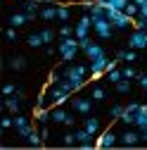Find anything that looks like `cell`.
<instances>
[{
	"label": "cell",
	"mask_w": 147,
	"mask_h": 150,
	"mask_svg": "<svg viewBox=\"0 0 147 150\" xmlns=\"http://www.w3.org/2000/svg\"><path fill=\"white\" fill-rule=\"evenodd\" d=\"M5 36H7V41H12V43H14V41H17V29H14V26H12V29H7V33H5Z\"/></svg>",
	"instance_id": "74e56055"
},
{
	"label": "cell",
	"mask_w": 147,
	"mask_h": 150,
	"mask_svg": "<svg viewBox=\"0 0 147 150\" xmlns=\"http://www.w3.org/2000/svg\"><path fill=\"white\" fill-rule=\"evenodd\" d=\"M140 136H142V141H147V126H145V129H140Z\"/></svg>",
	"instance_id": "f6af8a7d"
},
{
	"label": "cell",
	"mask_w": 147,
	"mask_h": 150,
	"mask_svg": "<svg viewBox=\"0 0 147 150\" xmlns=\"http://www.w3.org/2000/svg\"><path fill=\"white\" fill-rule=\"evenodd\" d=\"M83 129H88L93 136H97V134H100V119H97V117H85Z\"/></svg>",
	"instance_id": "d6986e66"
},
{
	"label": "cell",
	"mask_w": 147,
	"mask_h": 150,
	"mask_svg": "<svg viewBox=\"0 0 147 150\" xmlns=\"http://www.w3.org/2000/svg\"><path fill=\"white\" fill-rule=\"evenodd\" d=\"M138 17H142V19H147V5H142V7H140V12H138Z\"/></svg>",
	"instance_id": "b9f144b4"
},
{
	"label": "cell",
	"mask_w": 147,
	"mask_h": 150,
	"mask_svg": "<svg viewBox=\"0 0 147 150\" xmlns=\"http://www.w3.org/2000/svg\"><path fill=\"white\" fill-rule=\"evenodd\" d=\"M116 141H119L116 131H114V129H107L104 134H100V136L95 138V145H97V148H112V145H116Z\"/></svg>",
	"instance_id": "9c48e42d"
},
{
	"label": "cell",
	"mask_w": 147,
	"mask_h": 150,
	"mask_svg": "<svg viewBox=\"0 0 147 150\" xmlns=\"http://www.w3.org/2000/svg\"><path fill=\"white\" fill-rule=\"evenodd\" d=\"M74 122H76V119H74V115H69V117H66V122H64V124H66V126H74Z\"/></svg>",
	"instance_id": "7bdbcfd3"
},
{
	"label": "cell",
	"mask_w": 147,
	"mask_h": 150,
	"mask_svg": "<svg viewBox=\"0 0 147 150\" xmlns=\"http://www.w3.org/2000/svg\"><path fill=\"white\" fill-rule=\"evenodd\" d=\"M71 107H74V112H78V115H90V110H93V98H74Z\"/></svg>",
	"instance_id": "30bf717a"
},
{
	"label": "cell",
	"mask_w": 147,
	"mask_h": 150,
	"mask_svg": "<svg viewBox=\"0 0 147 150\" xmlns=\"http://www.w3.org/2000/svg\"><path fill=\"white\" fill-rule=\"evenodd\" d=\"M64 143H66V145L76 143V131H74V134H66V136H64Z\"/></svg>",
	"instance_id": "ab89813d"
},
{
	"label": "cell",
	"mask_w": 147,
	"mask_h": 150,
	"mask_svg": "<svg viewBox=\"0 0 147 150\" xmlns=\"http://www.w3.org/2000/svg\"><path fill=\"white\" fill-rule=\"evenodd\" d=\"M93 31L100 36V38H112L114 36V26H112V22L107 19V17H100V19H93Z\"/></svg>",
	"instance_id": "5b68a950"
},
{
	"label": "cell",
	"mask_w": 147,
	"mask_h": 150,
	"mask_svg": "<svg viewBox=\"0 0 147 150\" xmlns=\"http://www.w3.org/2000/svg\"><path fill=\"white\" fill-rule=\"evenodd\" d=\"M88 71H90V67H85V64H69V67L62 71V76L71 83V88H74V91H81V88L85 86Z\"/></svg>",
	"instance_id": "6da1fadb"
},
{
	"label": "cell",
	"mask_w": 147,
	"mask_h": 150,
	"mask_svg": "<svg viewBox=\"0 0 147 150\" xmlns=\"http://www.w3.org/2000/svg\"><path fill=\"white\" fill-rule=\"evenodd\" d=\"M26 141H29L31 145H43V143H45V138H43V136H41V134H38V131H36V129L31 131V136H29Z\"/></svg>",
	"instance_id": "4316f807"
},
{
	"label": "cell",
	"mask_w": 147,
	"mask_h": 150,
	"mask_svg": "<svg viewBox=\"0 0 147 150\" xmlns=\"http://www.w3.org/2000/svg\"><path fill=\"white\" fill-rule=\"evenodd\" d=\"M133 3H135L138 7H142V5H147V0H133Z\"/></svg>",
	"instance_id": "bcb514c9"
},
{
	"label": "cell",
	"mask_w": 147,
	"mask_h": 150,
	"mask_svg": "<svg viewBox=\"0 0 147 150\" xmlns=\"http://www.w3.org/2000/svg\"><path fill=\"white\" fill-rule=\"evenodd\" d=\"M104 96H107V93H104V88H100V86H95L93 91H90V98H93V100H104Z\"/></svg>",
	"instance_id": "f546056e"
},
{
	"label": "cell",
	"mask_w": 147,
	"mask_h": 150,
	"mask_svg": "<svg viewBox=\"0 0 147 150\" xmlns=\"http://www.w3.org/2000/svg\"><path fill=\"white\" fill-rule=\"evenodd\" d=\"M128 48H135V50L147 48V29H135L128 38Z\"/></svg>",
	"instance_id": "52a82bcc"
},
{
	"label": "cell",
	"mask_w": 147,
	"mask_h": 150,
	"mask_svg": "<svg viewBox=\"0 0 147 150\" xmlns=\"http://www.w3.org/2000/svg\"><path fill=\"white\" fill-rule=\"evenodd\" d=\"M107 79H109V81H112V83H119V81L123 79V71L114 67V69H109V71H107Z\"/></svg>",
	"instance_id": "484cf974"
},
{
	"label": "cell",
	"mask_w": 147,
	"mask_h": 150,
	"mask_svg": "<svg viewBox=\"0 0 147 150\" xmlns=\"http://www.w3.org/2000/svg\"><path fill=\"white\" fill-rule=\"evenodd\" d=\"M123 12H126L128 17H133V19H135V17H138V12H140V7H138V5L133 3V0H131V3H128V5L123 7Z\"/></svg>",
	"instance_id": "83f0119b"
},
{
	"label": "cell",
	"mask_w": 147,
	"mask_h": 150,
	"mask_svg": "<svg viewBox=\"0 0 147 150\" xmlns=\"http://www.w3.org/2000/svg\"><path fill=\"white\" fill-rule=\"evenodd\" d=\"M78 50H81V43H78L76 36H69V38H62L60 41V55H62L64 62H71L78 55Z\"/></svg>",
	"instance_id": "3957f363"
},
{
	"label": "cell",
	"mask_w": 147,
	"mask_h": 150,
	"mask_svg": "<svg viewBox=\"0 0 147 150\" xmlns=\"http://www.w3.org/2000/svg\"><path fill=\"white\" fill-rule=\"evenodd\" d=\"M41 136H43V138H45V141H48V136H50V131H48V129H45V126H43V129H41Z\"/></svg>",
	"instance_id": "ee69618b"
},
{
	"label": "cell",
	"mask_w": 147,
	"mask_h": 150,
	"mask_svg": "<svg viewBox=\"0 0 147 150\" xmlns=\"http://www.w3.org/2000/svg\"><path fill=\"white\" fill-rule=\"evenodd\" d=\"M71 3H81V0H71Z\"/></svg>",
	"instance_id": "7dc6e473"
},
{
	"label": "cell",
	"mask_w": 147,
	"mask_h": 150,
	"mask_svg": "<svg viewBox=\"0 0 147 150\" xmlns=\"http://www.w3.org/2000/svg\"><path fill=\"white\" fill-rule=\"evenodd\" d=\"M121 71H123V79H140V74H138L133 67H123Z\"/></svg>",
	"instance_id": "d6a6232c"
},
{
	"label": "cell",
	"mask_w": 147,
	"mask_h": 150,
	"mask_svg": "<svg viewBox=\"0 0 147 150\" xmlns=\"http://www.w3.org/2000/svg\"><path fill=\"white\" fill-rule=\"evenodd\" d=\"M123 110H126V107H121V105H114L112 110H109V117H112V119H121Z\"/></svg>",
	"instance_id": "836d02e7"
},
{
	"label": "cell",
	"mask_w": 147,
	"mask_h": 150,
	"mask_svg": "<svg viewBox=\"0 0 147 150\" xmlns=\"http://www.w3.org/2000/svg\"><path fill=\"white\" fill-rule=\"evenodd\" d=\"M38 3H43V0H38Z\"/></svg>",
	"instance_id": "c3c4849f"
},
{
	"label": "cell",
	"mask_w": 147,
	"mask_h": 150,
	"mask_svg": "<svg viewBox=\"0 0 147 150\" xmlns=\"http://www.w3.org/2000/svg\"><path fill=\"white\" fill-rule=\"evenodd\" d=\"M83 52L88 55V60H97V57H102V55H107V52H104V48H102L100 43H90Z\"/></svg>",
	"instance_id": "5bb4252c"
},
{
	"label": "cell",
	"mask_w": 147,
	"mask_h": 150,
	"mask_svg": "<svg viewBox=\"0 0 147 150\" xmlns=\"http://www.w3.org/2000/svg\"><path fill=\"white\" fill-rule=\"evenodd\" d=\"M26 22H29V14H26V12H14V14L10 17V26H14V29L24 26Z\"/></svg>",
	"instance_id": "ac0fdd59"
},
{
	"label": "cell",
	"mask_w": 147,
	"mask_h": 150,
	"mask_svg": "<svg viewBox=\"0 0 147 150\" xmlns=\"http://www.w3.org/2000/svg\"><path fill=\"white\" fill-rule=\"evenodd\" d=\"M0 126H3V129H10V126H14V119H10V117H3Z\"/></svg>",
	"instance_id": "f35d334b"
},
{
	"label": "cell",
	"mask_w": 147,
	"mask_h": 150,
	"mask_svg": "<svg viewBox=\"0 0 147 150\" xmlns=\"http://www.w3.org/2000/svg\"><path fill=\"white\" fill-rule=\"evenodd\" d=\"M14 129H17V134L24 136V138H29V136H31V131H33V126L29 124V119L22 117V115H17V117H14Z\"/></svg>",
	"instance_id": "7c38bea8"
},
{
	"label": "cell",
	"mask_w": 147,
	"mask_h": 150,
	"mask_svg": "<svg viewBox=\"0 0 147 150\" xmlns=\"http://www.w3.org/2000/svg\"><path fill=\"white\" fill-rule=\"evenodd\" d=\"M14 93H17V86H14V83H5V86H3V96H5V98H7V96H14Z\"/></svg>",
	"instance_id": "d590c367"
},
{
	"label": "cell",
	"mask_w": 147,
	"mask_h": 150,
	"mask_svg": "<svg viewBox=\"0 0 147 150\" xmlns=\"http://www.w3.org/2000/svg\"><path fill=\"white\" fill-rule=\"evenodd\" d=\"M41 19H45V22L57 19V5H45V7H41Z\"/></svg>",
	"instance_id": "ffe728a7"
},
{
	"label": "cell",
	"mask_w": 147,
	"mask_h": 150,
	"mask_svg": "<svg viewBox=\"0 0 147 150\" xmlns=\"http://www.w3.org/2000/svg\"><path fill=\"white\" fill-rule=\"evenodd\" d=\"M133 126H138V129H145V126H147V105H140V110L135 112Z\"/></svg>",
	"instance_id": "2e32d148"
},
{
	"label": "cell",
	"mask_w": 147,
	"mask_h": 150,
	"mask_svg": "<svg viewBox=\"0 0 147 150\" xmlns=\"http://www.w3.org/2000/svg\"><path fill=\"white\" fill-rule=\"evenodd\" d=\"M74 29H76V31H74V36H76V38H85V36L90 33V29H93V17H90V14H83Z\"/></svg>",
	"instance_id": "ba28073f"
},
{
	"label": "cell",
	"mask_w": 147,
	"mask_h": 150,
	"mask_svg": "<svg viewBox=\"0 0 147 150\" xmlns=\"http://www.w3.org/2000/svg\"><path fill=\"white\" fill-rule=\"evenodd\" d=\"M104 7H107V19L109 22H112V26L114 29H128V26H131L133 24V17H128L123 10H116V7H109L107 3H104Z\"/></svg>",
	"instance_id": "7a4b0ae2"
},
{
	"label": "cell",
	"mask_w": 147,
	"mask_h": 150,
	"mask_svg": "<svg viewBox=\"0 0 147 150\" xmlns=\"http://www.w3.org/2000/svg\"><path fill=\"white\" fill-rule=\"evenodd\" d=\"M119 141H121V143H126V145H135V143H140V141H142V136H140V131H123Z\"/></svg>",
	"instance_id": "9a60e30c"
},
{
	"label": "cell",
	"mask_w": 147,
	"mask_h": 150,
	"mask_svg": "<svg viewBox=\"0 0 147 150\" xmlns=\"http://www.w3.org/2000/svg\"><path fill=\"white\" fill-rule=\"evenodd\" d=\"M10 67H12L14 71H19V69H24V67H26V60L22 57V55H14V57L10 60Z\"/></svg>",
	"instance_id": "d4e9b609"
},
{
	"label": "cell",
	"mask_w": 147,
	"mask_h": 150,
	"mask_svg": "<svg viewBox=\"0 0 147 150\" xmlns=\"http://www.w3.org/2000/svg\"><path fill=\"white\" fill-rule=\"evenodd\" d=\"M133 26H135V29H147V19H142V17H135V19H133Z\"/></svg>",
	"instance_id": "8d00e7d4"
},
{
	"label": "cell",
	"mask_w": 147,
	"mask_h": 150,
	"mask_svg": "<svg viewBox=\"0 0 147 150\" xmlns=\"http://www.w3.org/2000/svg\"><path fill=\"white\" fill-rule=\"evenodd\" d=\"M45 93H48V98H50V103H52V105H62V103H66V100H69V96H71V91H69V88H64L60 81L50 83V88H48Z\"/></svg>",
	"instance_id": "277c9868"
},
{
	"label": "cell",
	"mask_w": 147,
	"mask_h": 150,
	"mask_svg": "<svg viewBox=\"0 0 147 150\" xmlns=\"http://www.w3.org/2000/svg\"><path fill=\"white\" fill-rule=\"evenodd\" d=\"M116 60H123V62H135V60H138V52H135V48H131V50H121V52L116 55Z\"/></svg>",
	"instance_id": "44dd1931"
},
{
	"label": "cell",
	"mask_w": 147,
	"mask_h": 150,
	"mask_svg": "<svg viewBox=\"0 0 147 150\" xmlns=\"http://www.w3.org/2000/svg\"><path fill=\"white\" fill-rule=\"evenodd\" d=\"M104 3L109 5V7H116V10H123L128 3H131V0H104Z\"/></svg>",
	"instance_id": "4dcf8cb0"
},
{
	"label": "cell",
	"mask_w": 147,
	"mask_h": 150,
	"mask_svg": "<svg viewBox=\"0 0 147 150\" xmlns=\"http://www.w3.org/2000/svg\"><path fill=\"white\" fill-rule=\"evenodd\" d=\"M66 117H69V112H64L60 105H55V107L50 110V119H52V122H57V124H64Z\"/></svg>",
	"instance_id": "e0dca14e"
},
{
	"label": "cell",
	"mask_w": 147,
	"mask_h": 150,
	"mask_svg": "<svg viewBox=\"0 0 147 150\" xmlns=\"http://www.w3.org/2000/svg\"><path fill=\"white\" fill-rule=\"evenodd\" d=\"M76 143H81V145L90 148V145H95V136L90 134L88 129H78V131H76Z\"/></svg>",
	"instance_id": "4fadbf2b"
},
{
	"label": "cell",
	"mask_w": 147,
	"mask_h": 150,
	"mask_svg": "<svg viewBox=\"0 0 147 150\" xmlns=\"http://www.w3.org/2000/svg\"><path fill=\"white\" fill-rule=\"evenodd\" d=\"M41 36H43V41H45V45H48V43H52V38H55V31H52V29H43Z\"/></svg>",
	"instance_id": "e575fe53"
},
{
	"label": "cell",
	"mask_w": 147,
	"mask_h": 150,
	"mask_svg": "<svg viewBox=\"0 0 147 150\" xmlns=\"http://www.w3.org/2000/svg\"><path fill=\"white\" fill-rule=\"evenodd\" d=\"M74 26H69V24H62V29H60V38H69V36H74Z\"/></svg>",
	"instance_id": "1f68e13d"
},
{
	"label": "cell",
	"mask_w": 147,
	"mask_h": 150,
	"mask_svg": "<svg viewBox=\"0 0 147 150\" xmlns=\"http://www.w3.org/2000/svg\"><path fill=\"white\" fill-rule=\"evenodd\" d=\"M69 17H71L69 7H66V5H57V19H60L62 24H66V22H69Z\"/></svg>",
	"instance_id": "603a6c76"
},
{
	"label": "cell",
	"mask_w": 147,
	"mask_h": 150,
	"mask_svg": "<svg viewBox=\"0 0 147 150\" xmlns=\"http://www.w3.org/2000/svg\"><path fill=\"white\" fill-rule=\"evenodd\" d=\"M107 69H109L107 55H102V57H97V60H90V76L93 79H100L102 74H107Z\"/></svg>",
	"instance_id": "8992f818"
},
{
	"label": "cell",
	"mask_w": 147,
	"mask_h": 150,
	"mask_svg": "<svg viewBox=\"0 0 147 150\" xmlns=\"http://www.w3.org/2000/svg\"><path fill=\"white\" fill-rule=\"evenodd\" d=\"M22 100H24V91H22V88H17L14 96H7V98H5V105H3V107L10 110V112H19Z\"/></svg>",
	"instance_id": "8fae6325"
},
{
	"label": "cell",
	"mask_w": 147,
	"mask_h": 150,
	"mask_svg": "<svg viewBox=\"0 0 147 150\" xmlns=\"http://www.w3.org/2000/svg\"><path fill=\"white\" fill-rule=\"evenodd\" d=\"M26 41H29V45H31V48H41V45H45V41H43L41 31H38V33H31V36H29Z\"/></svg>",
	"instance_id": "cb8c5ba5"
},
{
	"label": "cell",
	"mask_w": 147,
	"mask_h": 150,
	"mask_svg": "<svg viewBox=\"0 0 147 150\" xmlns=\"http://www.w3.org/2000/svg\"><path fill=\"white\" fill-rule=\"evenodd\" d=\"M114 86H116V93H128V91H131V79H121Z\"/></svg>",
	"instance_id": "f1b7e54d"
},
{
	"label": "cell",
	"mask_w": 147,
	"mask_h": 150,
	"mask_svg": "<svg viewBox=\"0 0 147 150\" xmlns=\"http://www.w3.org/2000/svg\"><path fill=\"white\" fill-rule=\"evenodd\" d=\"M33 117H36V122H48L50 119V110H45V107L38 105V107L33 110Z\"/></svg>",
	"instance_id": "7402d4cb"
},
{
	"label": "cell",
	"mask_w": 147,
	"mask_h": 150,
	"mask_svg": "<svg viewBox=\"0 0 147 150\" xmlns=\"http://www.w3.org/2000/svg\"><path fill=\"white\" fill-rule=\"evenodd\" d=\"M138 81H140V86L147 91V74H140V79H138Z\"/></svg>",
	"instance_id": "60d3db41"
}]
</instances>
